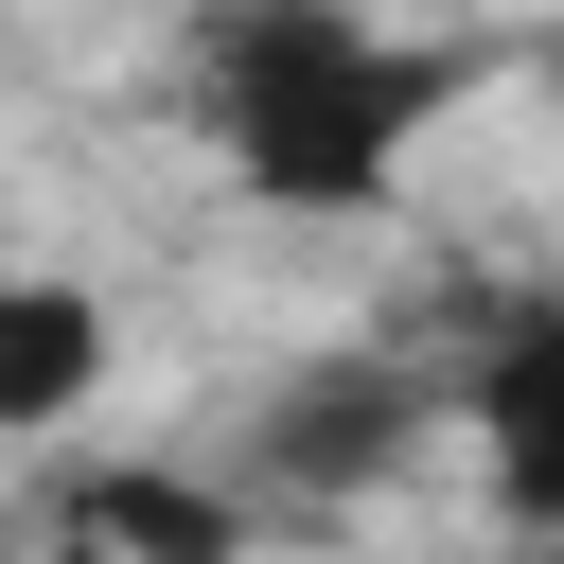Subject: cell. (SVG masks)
<instances>
[{"label":"cell","instance_id":"1","mask_svg":"<svg viewBox=\"0 0 564 564\" xmlns=\"http://www.w3.org/2000/svg\"><path fill=\"white\" fill-rule=\"evenodd\" d=\"M458 88H476V35H388L370 0H212L194 18V123H212V159H229V194H264L300 229L388 212Z\"/></svg>","mask_w":564,"mask_h":564},{"label":"cell","instance_id":"3","mask_svg":"<svg viewBox=\"0 0 564 564\" xmlns=\"http://www.w3.org/2000/svg\"><path fill=\"white\" fill-rule=\"evenodd\" d=\"M458 405H476L494 511L546 546V529H564V300H529V282H511V300H494V335H476V388H458Z\"/></svg>","mask_w":564,"mask_h":564},{"label":"cell","instance_id":"4","mask_svg":"<svg viewBox=\"0 0 564 564\" xmlns=\"http://www.w3.org/2000/svg\"><path fill=\"white\" fill-rule=\"evenodd\" d=\"M247 494L229 476H194V458H88L70 476V546L88 564H247Z\"/></svg>","mask_w":564,"mask_h":564},{"label":"cell","instance_id":"2","mask_svg":"<svg viewBox=\"0 0 564 564\" xmlns=\"http://www.w3.org/2000/svg\"><path fill=\"white\" fill-rule=\"evenodd\" d=\"M423 423H441V388L405 370V352H300L282 388H247V441H229V494L264 511H335V494H388L405 458H423Z\"/></svg>","mask_w":564,"mask_h":564},{"label":"cell","instance_id":"5","mask_svg":"<svg viewBox=\"0 0 564 564\" xmlns=\"http://www.w3.org/2000/svg\"><path fill=\"white\" fill-rule=\"evenodd\" d=\"M106 300L88 282H53V264H0V441H53V423H88V388H106Z\"/></svg>","mask_w":564,"mask_h":564}]
</instances>
